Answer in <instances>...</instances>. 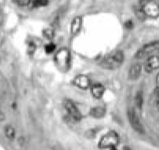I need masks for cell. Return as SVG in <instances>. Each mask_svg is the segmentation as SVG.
<instances>
[{
    "mask_svg": "<svg viewBox=\"0 0 159 150\" xmlns=\"http://www.w3.org/2000/svg\"><path fill=\"white\" fill-rule=\"evenodd\" d=\"M128 119L129 122L131 124L132 127H133L136 132H138V133H143L144 130H143V125H142L140 120H139L137 113H136V111L133 109H129Z\"/></svg>",
    "mask_w": 159,
    "mask_h": 150,
    "instance_id": "5",
    "label": "cell"
},
{
    "mask_svg": "<svg viewBox=\"0 0 159 150\" xmlns=\"http://www.w3.org/2000/svg\"><path fill=\"white\" fill-rule=\"evenodd\" d=\"M82 19L80 16H77L71 22V25H70V31H71V34L72 35H76L80 31L81 28H82Z\"/></svg>",
    "mask_w": 159,
    "mask_h": 150,
    "instance_id": "10",
    "label": "cell"
},
{
    "mask_svg": "<svg viewBox=\"0 0 159 150\" xmlns=\"http://www.w3.org/2000/svg\"><path fill=\"white\" fill-rule=\"evenodd\" d=\"M15 1H16V2L18 5L22 6V7L28 5L30 3V2H31V0H15Z\"/></svg>",
    "mask_w": 159,
    "mask_h": 150,
    "instance_id": "19",
    "label": "cell"
},
{
    "mask_svg": "<svg viewBox=\"0 0 159 150\" xmlns=\"http://www.w3.org/2000/svg\"><path fill=\"white\" fill-rule=\"evenodd\" d=\"M64 108L67 111L70 116L74 120L79 121L82 119V114H81L80 111L79 110L75 105L70 100H65L64 102Z\"/></svg>",
    "mask_w": 159,
    "mask_h": 150,
    "instance_id": "7",
    "label": "cell"
},
{
    "mask_svg": "<svg viewBox=\"0 0 159 150\" xmlns=\"http://www.w3.org/2000/svg\"><path fill=\"white\" fill-rule=\"evenodd\" d=\"M135 103H136V105L137 106V108H139V109L142 108L143 103V97L141 92H138L136 94V97H135Z\"/></svg>",
    "mask_w": 159,
    "mask_h": 150,
    "instance_id": "15",
    "label": "cell"
},
{
    "mask_svg": "<svg viewBox=\"0 0 159 150\" xmlns=\"http://www.w3.org/2000/svg\"><path fill=\"white\" fill-rule=\"evenodd\" d=\"M123 150H132V149L129 146H125L124 147V148H123Z\"/></svg>",
    "mask_w": 159,
    "mask_h": 150,
    "instance_id": "22",
    "label": "cell"
},
{
    "mask_svg": "<svg viewBox=\"0 0 159 150\" xmlns=\"http://www.w3.org/2000/svg\"><path fill=\"white\" fill-rule=\"evenodd\" d=\"M123 61L124 54L121 50H116L105 57L102 61L101 65L106 69H116L121 66Z\"/></svg>",
    "mask_w": 159,
    "mask_h": 150,
    "instance_id": "1",
    "label": "cell"
},
{
    "mask_svg": "<svg viewBox=\"0 0 159 150\" xmlns=\"http://www.w3.org/2000/svg\"><path fill=\"white\" fill-rule=\"evenodd\" d=\"M104 91V87L100 83H96V84L93 85L92 87H91V93H92L93 96L96 98H100L103 96Z\"/></svg>",
    "mask_w": 159,
    "mask_h": 150,
    "instance_id": "12",
    "label": "cell"
},
{
    "mask_svg": "<svg viewBox=\"0 0 159 150\" xmlns=\"http://www.w3.org/2000/svg\"><path fill=\"white\" fill-rule=\"evenodd\" d=\"M156 81H157V86L159 87V73H158V75H157V78H156Z\"/></svg>",
    "mask_w": 159,
    "mask_h": 150,
    "instance_id": "21",
    "label": "cell"
},
{
    "mask_svg": "<svg viewBox=\"0 0 159 150\" xmlns=\"http://www.w3.org/2000/svg\"><path fill=\"white\" fill-rule=\"evenodd\" d=\"M141 73V66L139 64H133L130 68L129 71V78L131 80H135V79H138L140 76Z\"/></svg>",
    "mask_w": 159,
    "mask_h": 150,
    "instance_id": "11",
    "label": "cell"
},
{
    "mask_svg": "<svg viewBox=\"0 0 159 150\" xmlns=\"http://www.w3.org/2000/svg\"><path fill=\"white\" fill-rule=\"evenodd\" d=\"M157 106H158V108H159V97H158V99H157Z\"/></svg>",
    "mask_w": 159,
    "mask_h": 150,
    "instance_id": "23",
    "label": "cell"
},
{
    "mask_svg": "<svg viewBox=\"0 0 159 150\" xmlns=\"http://www.w3.org/2000/svg\"><path fill=\"white\" fill-rule=\"evenodd\" d=\"M15 129L12 126H7L5 127V135L10 140H13L15 138Z\"/></svg>",
    "mask_w": 159,
    "mask_h": 150,
    "instance_id": "14",
    "label": "cell"
},
{
    "mask_svg": "<svg viewBox=\"0 0 159 150\" xmlns=\"http://www.w3.org/2000/svg\"><path fill=\"white\" fill-rule=\"evenodd\" d=\"M159 56V42L151 43L150 44L146 45L136 54V58L139 59L143 58H149L151 57Z\"/></svg>",
    "mask_w": 159,
    "mask_h": 150,
    "instance_id": "3",
    "label": "cell"
},
{
    "mask_svg": "<svg viewBox=\"0 0 159 150\" xmlns=\"http://www.w3.org/2000/svg\"><path fill=\"white\" fill-rule=\"evenodd\" d=\"M124 25H125V28H127V29H132L133 27V23L132 21H127Z\"/></svg>",
    "mask_w": 159,
    "mask_h": 150,
    "instance_id": "20",
    "label": "cell"
},
{
    "mask_svg": "<svg viewBox=\"0 0 159 150\" xmlns=\"http://www.w3.org/2000/svg\"><path fill=\"white\" fill-rule=\"evenodd\" d=\"M90 114L94 118L100 119V118H102L104 116L105 110L103 108L98 107V106H97V107H94L91 109Z\"/></svg>",
    "mask_w": 159,
    "mask_h": 150,
    "instance_id": "13",
    "label": "cell"
},
{
    "mask_svg": "<svg viewBox=\"0 0 159 150\" xmlns=\"http://www.w3.org/2000/svg\"><path fill=\"white\" fill-rule=\"evenodd\" d=\"M49 3L48 0H34V6L35 7H46Z\"/></svg>",
    "mask_w": 159,
    "mask_h": 150,
    "instance_id": "16",
    "label": "cell"
},
{
    "mask_svg": "<svg viewBox=\"0 0 159 150\" xmlns=\"http://www.w3.org/2000/svg\"><path fill=\"white\" fill-rule=\"evenodd\" d=\"M110 150H117L116 148H110Z\"/></svg>",
    "mask_w": 159,
    "mask_h": 150,
    "instance_id": "24",
    "label": "cell"
},
{
    "mask_svg": "<svg viewBox=\"0 0 159 150\" xmlns=\"http://www.w3.org/2000/svg\"><path fill=\"white\" fill-rule=\"evenodd\" d=\"M142 10L145 16L151 18H156L159 16V5L153 1H148L142 7Z\"/></svg>",
    "mask_w": 159,
    "mask_h": 150,
    "instance_id": "6",
    "label": "cell"
},
{
    "mask_svg": "<svg viewBox=\"0 0 159 150\" xmlns=\"http://www.w3.org/2000/svg\"><path fill=\"white\" fill-rule=\"evenodd\" d=\"M74 84L82 90H85L90 86V79L85 75H79L74 79Z\"/></svg>",
    "mask_w": 159,
    "mask_h": 150,
    "instance_id": "8",
    "label": "cell"
},
{
    "mask_svg": "<svg viewBox=\"0 0 159 150\" xmlns=\"http://www.w3.org/2000/svg\"><path fill=\"white\" fill-rule=\"evenodd\" d=\"M53 31L51 29H46L44 31V35L48 39H52L53 37Z\"/></svg>",
    "mask_w": 159,
    "mask_h": 150,
    "instance_id": "18",
    "label": "cell"
},
{
    "mask_svg": "<svg viewBox=\"0 0 159 150\" xmlns=\"http://www.w3.org/2000/svg\"><path fill=\"white\" fill-rule=\"evenodd\" d=\"M159 68V56H154L148 58L145 64V69L148 73Z\"/></svg>",
    "mask_w": 159,
    "mask_h": 150,
    "instance_id": "9",
    "label": "cell"
},
{
    "mask_svg": "<svg viewBox=\"0 0 159 150\" xmlns=\"http://www.w3.org/2000/svg\"><path fill=\"white\" fill-rule=\"evenodd\" d=\"M119 143V136L115 131H109L101 138L99 146L101 148H116Z\"/></svg>",
    "mask_w": 159,
    "mask_h": 150,
    "instance_id": "2",
    "label": "cell"
},
{
    "mask_svg": "<svg viewBox=\"0 0 159 150\" xmlns=\"http://www.w3.org/2000/svg\"><path fill=\"white\" fill-rule=\"evenodd\" d=\"M55 49H56V46H55L54 43H49L45 47V49H46V52L47 54H51L54 51Z\"/></svg>",
    "mask_w": 159,
    "mask_h": 150,
    "instance_id": "17",
    "label": "cell"
},
{
    "mask_svg": "<svg viewBox=\"0 0 159 150\" xmlns=\"http://www.w3.org/2000/svg\"><path fill=\"white\" fill-rule=\"evenodd\" d=\"M55 61L60 68H66L70 62V53L67 49H61L55 56Z\"/></svg>",
    "mask_w": 159,
    "mask_h": 150,
    "instance_id": "4",
    "label": "cell"
}]
</instances>
